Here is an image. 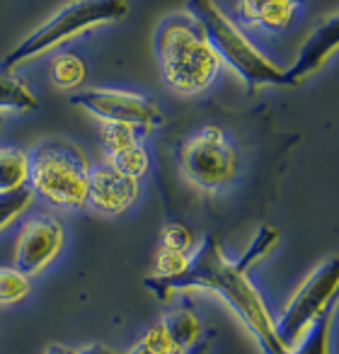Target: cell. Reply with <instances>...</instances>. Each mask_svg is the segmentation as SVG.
<instances>
[{
    "instance_id": "8992f818",
    "label": "cell",
    "mask_w": 339,
    "mask_h": 354,
    "mask_svg": "<svg viewBox=\"0 0 339 354\" xmlns=\"http://www.w3.org/2000/svg\"><path fill=\"white\" fill-rule=\"evenodd\" d=\"M177 162L182 175L204 192L228 187L240 170V153L231 133L218 124H206L182 138L177 146Z\"/></svg>"
},
{
    "instance_id": "e0dca14e",
    "label": "cell",
    "mask_w": 339,
    "mask_h": 354,
    "mask_svg": "<svg viewBox=\"0 0 339 354\" xmlns=\"http://www.w3.org/2000/svg\"><path fill=\"white\" fill-rule=\"evenodd\" d=\"M332 323H334V308H329L325 315H320L310 330L303 335L298 344L293 349H281L276 354H329V333H332Z\"/></svg>"
},
{
    "instance_id": "9a60e30c",
    "label": "cell",
    "mask_w": 339,
    "mask_h": 354,
    "mask_svg": "<svg viewBox=\"0 0 339 354\" xmlns=\"http://www.w3.org/2000/svg\"><path fill=\"white\" fill-rule=\"evenodd\" d=\"M30 180V156L22 148H0V192H15L27 187Z\"/></svg>"
},
{
    "instance_id": "83f0119b",
    "label": "cell",
    "mask_w": 339,
    "mask_h": 354,
    "mask_svg": "<svg viewBox=\"0 0 339 354\" xmlns=\"http://www.w3.org/2000/svg\"><path fill=\"white\" fill-rule=\"evenodd\" d=\"M128 354H151V352H148V349L143 347L141 342H136V344H133V349H131V352H128Z\"/></svg>"
},
{
    "instance_id": "277c9868",
    "label": "cell",
    "mask_w": 339,
    "mask_h": 354,
    "mask_svg": "<svg viewBox=\"0 0 339 354\" xmlns=\"http://www.w3.org/2000/svg\"><path fill=\"white\" fill-rule=\"evenodd\" d=\"M30 156L27 187L35 197L61 209H83L88 197L90 160L75 143L46 138Z\"/></svg>"
},
{
    "instance_id": "7c38bea8",
    "label": "cell",
    "mask_w": 339,
    "mask_h": 354,
    "mask_svg": "<svg viewBox=\"0 0 339 354\" xmlns=\"http://www.w3.org/2000/svg\"><path fill=\"white\" fill-rule=\"evenodd\" d=\"M305 0H238V15L252 30L284 35L300 20Z\"/></svg>"
},
{
    "instance_id": "30bf717a",
    "label": "cell",
    "mask_w": 339,
    "mask_h": 354,
    "mask_svg": "<svg viewBox=\"0 0 339 354\" xmlns=\"http://www.w3.org/2000/svg\"><path fill=\"white\" fill-rule=\"evenodd\" d=\"M138 194H141V183L122 175L109 162H99V165L90 167L85 207L97 216H122L136 204Z\"/></svg>"
},
{
    "instance_id": "ac0fdd59",
    "label": "cell",
    "mask_w": 339,
    "mask_h": 354,
    "mask_svg": "<svg viewBox=\"0 0 339 354\" xmlns=\"http://www.w3.org/2000/svg\"><path fill=\"white\" fill-rule=\"evenodd\" d=\"M279 231H276L274 226H269V223H262L260 228H257L255 238H252L250 248H247L245 252H242L235 262V267L240 272H250L255 265H260L262 260H264L267 255H269L271 250H274L276 245H279Z\"/></svg>"
},
{
    "instance_id": "52a82bcc",
    "label": "cell",
    "mask_w": 339,
    "mask_h": 354,
    "mask_svg": "<svg viewBox=\"0 0 339 354\" xmlns=\"http://www.w3.org/2000/svg\"><path fill=\"white\" fill-rule=\"evenodd\" d=\"M339 262L337 257H327L320 262L310 277L298 286L279 318H274V335L281 347L289 352L303 339V335L310 330V325L325 315L329 308H334L339 289Z\"/></svg>"
},
{
    "instance_id": "9c48e42d",
    "label": "cell",
    "mask_w": 339,
    "mask_h": 354,
    "mask_svg": "<svg viewBox=\"0 0 339 354\" xmlns=\"http://www.w3.org/2000/svg\"><path fill=\"white\" fill-rule=\"evenodd\" d=\"M66 243V231L59 218L35 216L22 223L15 243V267L27 277L44 272L61 255Z\"/></svg>"
},
{
    "instance_id": "4316f807",
    "label": "cell",
    "mask_w": 339,
    "mask_h": 354,
    "mask_svg": "<svg viewBox=\"0 0 339 354\" xmlns=\"http://www.w3.org/2000/svg\"><path fill=\"white\" fill-rule=\"evenodd\" d=\"M44 354H75V349L66 347V344H49L44 349Z\"/></svg>"
},
{
    "instance_id": "5b68a950",
    "label": "cell",
    "mask_w": 339,
    "mask_h": 354,
    "mask_svg": "<svg viewBox=\"0 0 339 354\" xmlns=\"http://www.w3.org/2000/svg\"><path fill=\"white\" fill-rule=\"evenodd\" d=\"M126 10V0H70L54 17H49L39 30L25 37L10 54L3 56L0 71L15 73L22 64L37 59V56L49 54V51H56L61 44L83 35V32L122 20Z\"/></svg>"
},
{
    "instance_id": "ffe728a7",
    "label": "cell",
    "mask_w": 339,
    "mask_h": 354,
    "mask_svg": "<svg viewBox=\"0 0 339 354\" xmlns=\"http://www.w3.org/2000/svg\"><path fill=\"white\" fill-rule=\"evenodd\" d=\"M32 291V277L20 272L15 265L0 267V306L20 304L30 296Z\"/></svg>"
},
{
    "instance_id": "8fae6325",
    "label": "cell",
    "mask_w": 339,
    "mask_h": 354,
    "mask_svg": "<svg viewBox=\"0 0 339 354\" xmlns=\"http://www.w3.org/2000/svg\"><path fill=\"white\" fill-rule=\"evenodd\" d=\"M339 46V12L334 10L327 20H322L310 37L305 39L300 54L296 56V61L284 71L286 73V88H296V85L305 83L313 73H318L320 68H325V64L329 61V56L337 51Z\"/></svg>"
},
{
    "instance_id": "7402d4cb",
    "label": "cell",
    "mask_w": 339,
    "mask_h": 354,
    "mask_svg": "<svg viewBox=\"0 0 339 354\" xmlns=\"http://www.w3.org/2000/svg\"><path fill=\"white\" fill-rule=\"evenodd\" d=\"M35 202V194L30 187L15 189V192H0V231L10 226L15 218H20Z\"/></svg>"
},
{
    "instance_id": "5bb4252c",
    "label": "cell",
    "mask_w": 339,
    "mask_h": 354,
    "mask_svg": "<svg viewBox=\"0 0 339 354\" xmlns=\"http://www.w3.org/2000/svg\"><path fill=\"white\" fill-rule=\"evenodd\" d=\"M37 93L17 73L0 71V114L6 112H35L39 109Z\"/></svg>"
},
{
    "instance_id": "ba28073f",
    "label": "cell",
    "mask_w": 339,
    "mask_h": 354,
    "mask_svg": "<svg viewBox=\"0 0 339 354\" xmlns=\"http://www.w3.org/2000/svg\"><path fill=\"white\" fill-rule=\"evenodd\" d=\"M70 102H73V107H80L102 124H128L136 129L138 136H151L155 129L165 124V117H162L155 100L141 93H131V90L85 88L70 93Z\"/></svg>"
},
{
    "instance_id": "2e32d148",
    "label": "cell",
    "mask_w": 339,
    "mask_h": 354,
    "mask_svg": "<svg viewBox=\"0 0 339 354\" xmlns=\"http://www.w3.org/2000/svg\"><path fill=\"white\" fill-rule=\"evenodd\" d=\"M51 80L61 90H75L88 80V64L75 51H56L51 59Z\"/></svg>"
},
{
    "instance_id": "4fadbf2b",
    "label": "cell",
    "mask_w": 339,
    "mask_h": 354,
    "mask_svg": "<svg viewBox=\"0 0 339 354\" xmlns=\"http://www.w3.org/2000/svg\"><path fill=\"white\" fill-rule=\"evenodd\" d=\"M157 323L162 325L165 335L170 337V342L175 344V349L180 354H204L209 349L206 328H204L199 315L189 306L167 310Z\"/></svg>"
},
{
    "instance_id": "3957f363",
    "label": "cell",
    "mask_w": 339,
    "mask_h": 354,
    "mask_svg": "<svg viewBox=\"0 0 339 354\" xmlns=\"http://www.w3.org/2000/svg\"><path fill=\"white\" fill-rule=\"evenodd\" d=\"M187 12L202 25L223 66L233 71L245 83L247 95L260 88H286L284 68L274 64L264 51H260L252 39L218 8L216 0H187Z\"/></svg>"
},
{
    "instance_id": "d6986e66",
    "label": "cell",
    "mask_w": 339,
    "mask_h": 354,
    "mask_svg": "<svg viewBox=\"0 0 339 354\" xmlns=\"http://www.w3.org/2000/svg\"><path fill=\"white\" fill-rule=\"evenodd\" d=\"M107 162L114 167V170H119L122 175L131 177V180H138V183H141L143 177L148 175V170H151V156H148L143 141H138V143H133V146H128V148H124V151L109 156Z\"/></svg>"
},
{
    "instance_id": "603a6c76",
    "label": "cell",
    "mask_w": 339,
    "mask_h": 354,
    "mask_svg": "<svg viewBox=\"0 0 339 354\" xmlns=\"http://www.w3.org/2000/svg\"><path fill=\"white\" fill-rule=\"evenodd\" d=\"M138 141H141V136H138L136 129L128 127V124H119V122L102 124V146H104L107 158L124 151V148L133 146V143H138Z\"/></svg>"
},
{
    "instance_id": "7a4b0ae2",
    "label": "cell",
    "mask_w": 339,
    "mask_h": 354,
    "mask_svg": "<svg viewBox=\"0 0 339 354\" xmlns=\"http://www.w3.org/2000/svg\"><path fill=\"white\" fill-rule=\"evenodd\" d=\"M153 49L165 85L184 97L206 93L223 71L206 32L189 12L162 17L155 27Z\"/></svg>"
},
{
    "instance_id": "cb8c5ba5",
    "label": "cell",
    "mask_w": 339,
    "mask_h": 354,
    "mask_svg": "<svg viewBox=\"0 0 339 354\" xmlns=\"http://www.w3.org/2000/svg\"><path fill=\"white\" fill-rule=\"evenodd\" d=\"M160 245L192 255L194 248H197V238H194V231L189 226L177 223V221H170V223H165L160 231Z\"/></svg>"
},
{
    "instance_id": "44dd1931",
    "label": "cell",
    "mask_w": 339,
    "mask_h": 354,
    "mask_svg": "<svg viewBox=\"0 0 339 354\" xmlns=\"http://www.w3.org/2000/svg\"><path fill=\"white\" fill-rule=\"evenodd\" d=\"M189 260H192V255H187V252H177L160 245L155 252V260H153L151 277H155V279H175V277L187 272Z\"/></svg>"
},
{
    "instance_id": "6da1fadb",
    "label": "cell",
    "mask_w": 339,
    "mask_h": 354,
    "mask_svg": "<svg viewBox=\"0 0 339 354\" xmlns=\"http://www.w3.org/2000/svg\"><path fill=\"white\" fill-rule=\"evenodd\" d=\"M143 286L151 289L160 301H170L180 291H211L218 294L231 310L242 320L247 330L255 335L264 354L281 352V344L274 335V315L262 301L260 291L252 286L247 272H240L235 262L223 255V248L216 236H206L202 245L194 248L192 260L184 274L175 279H155L146 277Z\"/></svg>"
},
{
    "instance_id": "f1b7e54d",
    "label": "cell",
    "mask_w": 339,
    "mask_h": 354,
    "mask_svg": "<svg viewBox=\"0 0 339 354\" xmlns=\"http://www.w3.org/2000/svg\"><path fill=\"white\" fill-rule=\"evenodd\" d=\"M3 127H6V114H0V133H3Z\"/></svg>"
},
{
    "instance_id": "484cf974",
    "label": "cell",
    "mask_w": 339,
    "mask_h": 354,
    "mask_svg": "<svg viewBox=\"0 0 339 354\" xmlns=\"http://www.w3.org/2000/svg\"><path fill=\"white\" fill-rule=\"evenodd\" d=\"M75 354H119V352H117V349H112V347H107V344L95 342V344H88V347L78 349Z\"/></svg>"
},
{
    "instance_id": "d4e9b609",
    "label": "cell",
    "mask_w": 339,
    "mask_h": 354,
    "mask_svg": "<svg viewBox=\"0 0 339 354\" xmlns=\"http://www.w3.org/2000/svg\"><path fill=\"white\" fill-rule=\"evenodd\" d=\"M138 342H141L151 354H180L177 349H175V344L170 342V337L165 335V330H162L160 323H153L151 328L143 330Z\"/></svg>"
}]
</instances>
